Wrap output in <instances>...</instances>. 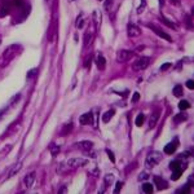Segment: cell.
<instances>
[{
  "mask_svg": "<svg viewBox=\"0 0 194 194\" xmlns=\"http://www.w3.org/2000/svg\"><path fill=\"white\" fill-rule=\"evenodd\" d=\"M161 161H162V154L159 153V151H153V153H150L147 155L145 164L149 167V168H153V167L157 166Z\"/></svg>",
  "mask_w": 194,
  "mask_h": 194,
  "instance_id": "obj_1",
  "label": "cell"
},
{
  "mask_svg": "<svg viewBox=\"0 0 194 194\" xmlns=\"http://www.w3.org/2000/svg\"><path fill=\"white\" fill-rule=\"evenodd\" d=\"M149 64H150V58L149 57H141V58H138V60L133 64V69L137 70V71H140V70L146 69L147 66H149Z\"/></svg>",
  "mask_w": 194,
  "mask_h": 194,
  "instance_id": "obj_2",
  "label": "cell"
},
{
  "mask_svg": "<svg viewBox=\"0 0 194 194\" xmlns=\"http://www.w3.org/2000/svg\"><path fill=\"white\" fill-rule=\"evenodd\" d=\"M131 57H133V52H130V50H119L116 53V61L118 62H126L128 61Z\"/></svg>",
  "mask_w": 194,
  "mask_h": 194,
  "instance_id": "obj_3",
  "label": "cell"
},
{
  "mask_svg": "<svg viewBox=\"0 0 194 194\" xmlns=\"http://www.w3.org/2000/svg\"><path fill=\"white\" fill-rule=\"evenodd\" d=\"M87 164V159L84 158H71L67 161V166L73 167V168H76V167H83Z\"/></svg>",
  "mask_w": 194,
  "mask_h": 194,
  "instance_id": "obj_4",
  "label": "cell"
},
{
  "mask_svg": "<svg viewBox=\"0 0 194 194\" xmlns=\"http://www.w3.org/2000/svg\"><path fill=\"white\" fill-rule=\"evenodd\" d=\"M127 33H128V36L136 38V36H140V35H141V30H140L136 25H133V23H130L127 27Z\"/></svg>",
  "mask_w": 194,
  "mask_h": 194,
  "instance_id": "obj_5",
  "label": "cell"
},
{
  "mask_svg": "<svg viewBox=\"0 0 194 194\" xmlns=\"http://www.w3.org/2000/svg\"><path fill=\"white\" fill-rule=\"evenodd\" d=\"M154 184L157 186L158 190H163V189H167L168 188V184L164 178H162L161 176H154Z\"/></svg>",
  "mask_w": 194,
  "mask_h": 194,
  "instance_id": "obj_6",
  "label": "cell"
},
{
  "mask_svg": "<svg viewBox=\"0 0 194 194\" xmlns=\"http://www.w3.org/2000/svg\"><path fill=\"white\" fill-rule=\"evenodd\" d=\"M147 26H149V27H150V29H151V30H154V33H155V34H157V35H158V36H161L162 39H166V40H167V41H172V38H171V36H170V35H168V34H166V33H163V31H162L161 29H158V27H155L154 25H147Z\"/></svg>",
  "mask_w": 194,
  "mask_h": 194,
  "instance_id": "obj_7",
  "label": "cell"
},
{
  "mask_svg": "<svg viewBox=\"0 0 194 194\" xmlns=\"http://www.w3.org/2000/svg\"><path fill=\"white\" fill-rule=\"evenodd\" d=\"M76 145H78V147H79L80 150L89 151V150H92V147H93V142L88 141V140H84V141H79Z\"/></svg>",
  "mask_w": 194,
  "mask_h": 194,
  "instance_id": "obj_8",
  "label": "cell"
},
{
  "mask_svg": "<svg viewBox=\"0 0 194 194\" xmlns=\"http://www.w3.org/2000/svg\"><path fill=\"white\" fill-rule=\"evenodd\" d=\"M79 123H80V124H92V123H93L92 113H85V114L80 115V118H79Z\"/></svg>",
  "mask_w": 194,
  "mask_h": 194,
  "instance_id": "obj_9",
  "label": "cell"
},
{
  "mask_svg": "<svg viewBox=\"0 0 194 194\" xmlns=\"http://www.w3.org/2000/svg\"><path fill=\"white\" fill-rule=\"evenodd\" d=\"M35 176H36V173H35V172H31V173L27 175L25 178H23V184H25L26 188H31V186H33L34 181H35Z\"/></svg>",
  "mask_w": 194,
  "mask_h": 194,
  "instance_id": "obj_10",
  "label": "cell"
},
{
  "mask_svg": "<svg viewBox=\"0 0 194 194\" xmlns=\"http://www.w3.org/2000/svg\"><path fill=\"white\" fill-rule=\"evenodd\" d=\"M176 147H177V140H175L173 142H170L164 146V153L166 154H172V153H175Z\"/></svg>",
  "mask_w": 194,
  "mask_h": 194,
  "instance_id": "obj_11",
  "label": "cell"
},
{
  "mask_svg": "<svg viewBox=\"0 0 194 194\" xmlns=\"http://www.w3.org/2000/svg\"><path fill=\"white\" fill-rule=\"evenodd\" d=\"M96 64H97V67H98L100 70L105 69V66H106V61H105V57L102 56V54H98V56H97Z\"/></svg>",
  "mask_w": 194,
  "mask_h": 194,
  "instance_id": "obj_12",
  "label": "cell"
},
{
  "mask_svg": "<svg viewBox=\"0 0 194 194\" xmlns=\"http://www.w3.org/2000/svg\"><path fill=\"white\" fill-rule=\"evenodd\" d=\"M21 168H22L21 163H17V164H14L13 167H12V170L9 171V173H8V177H13L16 173H18L19 171H21Z\"/></svg>",
  "mask_w": 194,
  "mask_h": 194,
  "instance_id": "obj_13",
  "label": "cell"
},
{
  "mask_svg": "<svg viewBox=\"0 0 194 194\" xmlns=\"http://www.w3.org/2000/svg\"><path fill=\"white\" fill-rule=\"evenodd\" d=\"M158 119H159V113L155 111L154 114H151V118H150V122H149V127L154 128L155 124H157V122H158Z\"/></svg>",
  "mask_w": 194,
  "mask_h": 194,
  "instance_id": "obj_14",
  "label": "cell"
},
{
  "mask_svg": "<svg viewBox=\"0 0 194 194\" xmlns=\"http://www.w3.org/2000/svg\"><path fill=\"white\" fill-rule=\"evenodd\" d=\"M8 13H9V7L7 5V3H3L1 5H0V18L5 17Z\"/></svg>",
  "mask_w": 194,
  "mask_h": 194,
  "instance_id": "obj_15",
  "label": "cell"
},
{
  "mask_svg": "<svg viewBox=\"0 0 194 194\" xmlns=\"http://www.w3.org/2000/svg\"><path fill=\"white\" fill-rule=\"evenodd\" d=\"M172 93H173V95L176 96V97H181L182 95H184V89H182V85H180V84L175 85Z\"/></svg>",
  "mask_w": 194,
  "mask_h": 194,
  "instance_id": "obj_16",
  "label": "cell"
},
{
  "mask_svg": "<svg viewBox=\"0 0 194 194\" xmlns=\"http://www.w3.org/2000/svg\"><path fill=\"white\" fill-rule=\"evenodd\" d=\"M113 115H114V110H107V111L102 115V122H104V123H107L109 120L113 118Z\"/></svg>",
  "mask_w": 194,
  "mask_h": 194,
  "instance_id": "obj_17",
  "label": "cell"
},
{
  "mask_svg": "<svg viewBox=\"0 0 194 194\" xmlns=\"http://www.w3.org/2000/svg\"><path fill=\"white\" fill-rule=\"evenodd\" d=\"M181 173H182V170H181V168L173 170V173H172V176H171V178H172L173 181H176V180H178V178H180Z\"/></svg>",
  "mask_w": 194,
  "mask_h": 194,
  "instance_id": "obj_18",
  "label": "cell"
},
{
  "mask_svg": "<svg viewBox=\"0 0 194 194\" xmlns=\"http://www.w3.org/2000/svg\"><path fill=\"white\" fill-rule=\"evenodd\" d=\"M113 182H114V175L107 173L106 176H105V184H106V186H110Z\"/></svg>",
  "mask_w": 194,
  "mask_h": 194,
  "instance_id": "obj_19",
  "label": "cell"
},
{
  "mask_svg": "<svg viewBox=\"0 0 194 194\" xmlns=\"http://www.w3.org/2000/svg\"><path fill=\"white\" fill-rule=\"evenodd\" d=\"M189 107H190V104L186 100H182L178 102V109H180V110H186V109H189Z\"/></svg>",
  "mask_w": 194,
  "mask_h": 194,
  "instance_id": "obj_20",
  "label": "cell"
},
{
  "mask_svg": "<svg viewBox=\"0 0 194 194\" xmlns=\"http://www.w3.org/2000/svg\"><path fill=\"white\" fill-rule=\"evenodd\" d=\"M144 120H145V115L144 114H138L137 115V118H136V126L137 127H141L142 126V123H144Z\"/></svg>",
  "mask_w": 194,
  "mask_h": 194,
  "instance_id": "obj_21",
  "label": "cell"
},
{
  "mask_svg": "<svg viewBox=\"0 0 194 194\" xmlns=\"http://www.w3.org/2000/svg\"><path fill=\"white\" fill-rule=\"evenodd\" d=\"M142 190L145 193H151L153 192V185H151L150 182H145V184L142 185Z\"/></svg>",
  "mask_w": 194,
  "mask_h": 194,
  "instance_id": "obj_22",
  "label": "cell"
},
{
  "mask_svg": "<svg viewBox=\"0 0 194 194\" xmlns=\"http://www.w3.org/2000/svg\"><path fill=\"white\" fill-rule=\"evenodd\" d=\"M180 166H181L180 161H173V162H171V163H170V168L172 170V171H173V170H177V168H181Z\"/></svg>",
  "mask_w": 194,
  "mask_h": 194,
  "instance_id": "obj_23",
  "label": "cell"
},
{
  "mask_svg": "<svg viewBox=\"0 0 194 194\" xmlns=\"http://www.w3.org/2000/svg\"><path fill=\"white\" fill-rule=\"evenodd\" d=\"M162 21H163V23H164V25H167L170 27V29H173V30H176L177 27H176V25H175V23H172V22H170L168 19L167 18H164V17H162Z\"/></svg>",
  "mask_w": 194,
  "mask_h": 194,
  "instance_id": "obj_24",
  "label": "cell"
},
{
  "mask_svg": "<svg viewBox=\"0 0 194 194\" xmlns=\"http://www.w3.org/2000/svg\"><path fill=\"white\" fill-rule=\"evenodd\" d=\"M49 150H50V153H52V155H56L58 151H60V146L52 144V145H50V147H49Z\"/></svg>",
  "mask_w": 194,
  "mask_h": 194,
  "instance_id": "obj_25",
  "label": "cell"
},
{
  "mask_svg": "<svg viewBox=\"0 0 194 194\" xmlns=\"http://www.w3.org/2000/svg\"><path fill=\"white\" fill-rule=\"evenodd\" d=\"M185 119H186V115H185V114H184V115H182V114H178V115H176V116H175V118H173L175 123L182 122V120H185Z\"/></svg>",
  "mask_w": 194,
  "mask_h": 194,
  "instance_id": "obj_26",
  "label": "cell"
},
{
  "mask_svg": "<svg viewBox=\"0 0 194 194\" xmlns=\"http://www.w3.org/2000/svg\"><path fill=\"white\" fill-rule=\"evenodd\" d=\"M177 193H180V194H186V193H190V186H189V185H185L182 189L177 190Z\"/></svg>",
  "mask_w": 194,
  "mask_h": 194,
  "instance_id": "obj_27",
  "label": "cell"
},
{
  "mask_svg": "<svg viewBox=\"0 0 194 194\" xmlns=\"http://www.w3.org/2000/svg\"><path fill=\"white\" fill-rule=\"evenodd\" d=\"M123 188V181H118L115 185V189H114V193H119V190Z\"/></svg>",
  "mask_w": 194,
  "mask_h": 194,
  "instance_id": "obj_28",
  "label": "cell"
},
{
  "mask_svg": "<svg viewBox=\"0 0 194 194\" xmlns=\"http://www.w3.org/2000/svg\"><path fill=\"white\" fill-rule=\"evenodd\" d=\"M36 73H38V70H36V69L30 70V71L27 73V79H31L33 76H35V75H36Z\"/></svg>",
  "mask_w": 194,
  "mask_h": 194,
  "instance_id": "obj_29",
  "label": "cell"
},
{
  "mask_svg": "<svg viewBox=\"0 0 194 194\" xmlns=\"http://www.w3.org/2000/svg\"><path fill=\"white\" fill-rule=\"evenodd\" d=\"M76 27L78 29H81L83 27V17H78V19H76Z\"/></svg>",
  "mask_w": 194,
  "mask_h": 194,
  "instance_id": "obj_30",
  "label": "cell"
},
{
  "mask_svg": "<svg viewBox=\"0 0 194 194\" xmlns=\"http://www.w3.org/2000/svg\"><path fill=\"white\" fill-rule=\"evenodd\" d=\"M106 153H107V157L110 158V161H111L113 163H115V157H114V154H113V151L109 150V149H106Z\"/></svg>",
  "mask_w": 194,
  "mask_h": 194,
  "instance_id": "obj_31",
  "label": "cell"
},
{
  "mask_svg": "<svg viewBox=\"0 0 194 194\" xmlns=\"http://www.w3.org/2000/svg\"><path fill=\"white\" fill-rule=\"evenodd\" d=\"M171 66H172V64H171V62H167V64H163L161 66V70H162V71H166V70H168Z\"/></svg>",
  "mask_w": 194,
  "mask_h": 194,
  "instance_id": "obj_32",
  "label": "cell"
},
{
  "mask_svg": "<svg viewBox=\"0 0 194 194\" xmlns=\"http://www.w3.org/2000/svg\"><path fill=\"white\" fill-rule=\"evenodd\" d=\"M91 34H89V33H85V36H84V44L85 45H88V43H91V41H89V40H91Z\"/></svg>",
  "mask_w": 194,
  "mask_h": 194,
  "instance_id": "obj_33",
  "label": "cell"
},
{
  "mask_svg": "<svg viewBox=\"0 0 194 194\" xmlns=\"http://www.w3.org/2000/svg\"><path fill=\"white\" fill-rule=\"evenodd\" d=\"M93 18H95V22L96 23H98L100 22V19H101V16H98V12H95V13H93Z\"/></svg>",
  "mask_w": 194,
  "mask_h": 194,
  "instance_id": "obj_34",
  "label": "cell"
},
{
  "mask_svg": "<svg viewBox=\"0 0 194 194\" xmlns=\"http://www.w3.org/2000/svg\"><path fill=\"white\" fill-rule=\"evenodd\" d=\"M138 100H140V93L138 92H135L133 97H132V101H133V102H137Z\"/></svg>",
  "mask_w": 194,
  "mask_h": 194,
  "instance_id": "obj_35",
  "label": "cell"
},
{
  "mask_svg": "<svg viewBox=\"0 0 194 194\" xmlns=\"http://www.w3.org/2000/svg\"><path fill=\"white\" fill-rule=\"evenodd\" d=\"M19 97H21V96H19V95H16V96L13 97V98H12V100H10V106H13V105H14V102H16V101H18V100H19Z\"/></svg>",
  "mask_w": 194,
  "mask_h": 194,
  "instance_id": "obj_36",
  "label": "cell"
},
{
  "mask_svg": "<svg viewBox=\"0 0 194 194\" xmlns=\"http://www.w3.org/2000/svg\"><path fill=\"white\" fill-rule=\"evenodd\" d=\"M13 4L16 7H22L23 5V0H13Z\"/></svg>",
  "mask_w": 194,
  "mask_h": 194,
  "instance_id": "obj_37",
  "label": "cell"
},
{
  "mask_svg": "<svg viewBox=\"0 0 194 194\" xmlns=\"http://www.w3.org/2000/svg\"><path fill=\"white\" fill-rule=\"evenodd\" d=\"M186 87H188L189 89H193L194 88V81L193 80H188L186 81Z\"/></svg>",
  "mask_w": 194,
  "mask_h": 194,
  "instance_id": "obj_38",
  "label": "cell"
},
{
  "mask_svg": "<svg viewBox=\"0 0 194 194\" xmlns=\"http://www.w3.org/2000/svg\"><path fill=\"white\" fill-rule=\"evenodd\" d=\"M147 177H149V176H147V173H145V172H144V173H140V176H138V180H146Z\"/></svg>",
  "mask_w": 194,
  "mask_h": 194,
  "instance_id": "obj_39",
  "label": "cell"
},
{
  "mask_svg": "<svg viewBox=\"0 0 194 194\" xmlns=\"http://www.w3.org/2000/svg\"><path fill=\"white\" fill-rule=\"evenodd\" d=\"M144 8H145V1H144V0H142V7H140L138 8V13H142V12H144Z\"/></svg>",
  "mask_w": 194,
  "mask_h": 194,
  "instance_id": "obj_40",
  "label": "cell"
},
{
  "mask_svg": "<svg viewBox=\"0 0 194 194\" xmlns=\"http://www.w3.org/2000/svg\"><path fill=\"white\" fill-rule=\"evenodd\" d=\"M111 4H113V0H107V1L105 3V8H109V7H111Z\"/></svg>",
  "mask_w": 194,
  "mask_h": 194,
  "instance_id": "obj_41",
  "label": "cell"
},
{
  "mask_svg": "<svg viewBox=\"0 0 194 194\" xmlns=\"http://www.w3.org/2000/svg\"><path fill=\"white\" fill-rule=\"evenodd\" d=\"M91 173H95V175H97V173H98V171H97V170L95 168V170H92V171H91Z\"/></svg>",
  "mask_w": 194,
  "mask_h": 194,
  "instance_id": "obj_42",
  "label": "cell"
},
{
  "mask_svg": "<svg viewBox=\"0 0 194 194\" xmlns=\"http://www.w3.org/2000/svg\"><path fill=\"white\" fill-rule=\"evenodd\" d=\"M69 1H70V3H73V1H75V0H69Z\"/></svg>",
  "mask_w": 194,
  "mask_h": 194,
  "instance_id": "obj_43",
  "label": "cell"
}]
</instances>
